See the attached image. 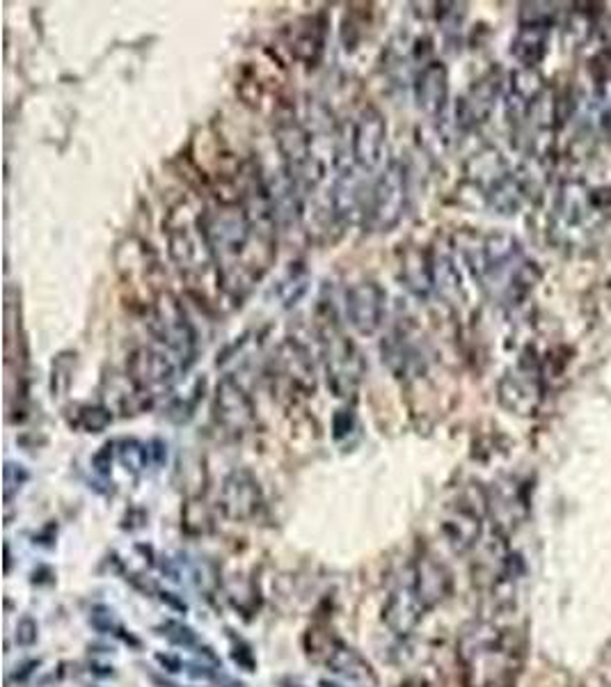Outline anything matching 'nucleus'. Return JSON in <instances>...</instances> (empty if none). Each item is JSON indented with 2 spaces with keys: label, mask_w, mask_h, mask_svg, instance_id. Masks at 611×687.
<instances>
[{
  "label": "nucleus",
  "mask_w": 611,
  "mask_h": 687,
  "mask_svg": "<svg viewBox=\"0 0 611 687\" xmlns=\"http://www.w3.org/2000/svg\"><path fill=\"white\" fill-rule=\"evenodd\" d=\"M474 278L499 303H518L534 287V264L508 234H486L463 248Z\"/></svg>",
  "instance_id": "nucleus-1"
},
{
  "label": "nucleus",
  "mask_w": 611,
  "mask_h": 687,
  "mask_svg": "<svg viewBox=\"0 0 611 687\" xmlns=\"http://www.w3.org/2000/svg\"><path fill=\"white\" fill-rule=\"evenodd\" d=\"M317 335L321 365L328 388L339 399H353L364 381L366 362L355 341L344 332L332 305L321 307L317 315Z\"/></svg>",
  "instance_id": "nucleus-2"
},
{
  "label": "nucleus",
  "mask_w": 611,
  "mask_h": 687,
  "mask_svg": "<svg viewBox=\"0 0 611 687\" xmlns=\"http://www.w3.org/2000/svg\"><path fill=\"white\" fill-rule=\"evenodd\" d=\"M407 197H411L407 165L398 158H392L366 191L362 214L364 225L373 232H392L405 216Z\"/></svg>",
  "instance_id": "nucleus-3"
},
{
  "label": "nucleus",
  "mask_w": 611,
  "mask_h": 687,
  "mask_svg": "<svg viewBox=\"0 0 611 687\" xmlns=\"http://www.w3.org/2000/svg\"><path fill=\"white\" fill-rule=\"evenodd\" d=\"M149 332L156 347L177 358L188 371L197 360V332L184 312L182 303L173 294H163L152 312Z\"/></svg>",
  "instance_id": "nucleus-4"
},
{
  "label": "nucleus",
  "mask_w": 611,
  "mask_h": 687,
  "mask_svg": "<svg viewBox=\"0 0 611 687\" xmlns=\"http://www.w3.org/2000/svg\"><path fill=\"white\" fill-rule=\"evenodd\" d=\"M351 158L362 175H371L383 165L387 145V120L376 106H366L353 120L349 135H342Z\"/></svg>",
  "instance_id": "nucleus-5"
},
{
  "label": "nucleus",
  "mask_w": 611,
  "mask_h": 687,
  "mask_svg": "<svg viewBox=\"0 0 611 687\" xmlns=\"http://www.w3.org/2000/svg\"><path fill=\"white\" fill-rule=\"evenodd\" d=\"M214 422L227 438H244L257 422V408L234 376H222L214 392Z\"/></svg>",
  "instance_id": "nucleus-6"
},
{
  "label": "nucleus",
  "mask_w": 611,
  "mask_h": 687,
  "mask_svg": "<svg viewBox=\"0 0 611 687\" xmlns=\"http://www.w3.org/2000/svg\"><path fill=\"white\" fill-rule=\"evenodd\" d=\"M426 609L428 607L422 601L420 589H417L413 564L405 566L403 573L398 575L396 584L392 587V592H390L387 603H385V609H383L385 624L394 635L403 637V635L415 630V626L420 624V618L424 616Z\"/></svg>",
  "instance_id": "nucleus-7"
},
{
  "label": "nucleus",
  "mask_w": 611,
  "mask_h": 687,
  "mask_svg": "<svg viewBox=\"0 0 611 687\" xmlns=\"http://www.w3.org/2000/svg\"><path fill=\"white\" fill-rule=\"evenodd\" d=\"M218 502L227 521L234 523L252 521L263 506V491L259 486V479L246 468L229 472L222 481Z\"/></svg>",
  "instance_id": "nucleus-8"
},
{
  "label": "nucleus",
  "mask_w": 611,
  "mask_h": 687,
  "mask_svg": "<svg viewBox=\"0 0 611 687\" xmlns=\"http://www.w3.org/2000/svg\"><path fill=\"white\" fill-rule=\"evenodd\" d=\"M385 289L373 283H355L346 291V319L360 335H376L385 321Z\"/></svg>",
  "instance_id": "nucleus-9"
},
{
  "label": "nucleus",
  "mask_w": 611,
  "mask_h": 687,
  "mask_svg": "<svg viewBox=\"0 0 611 687\" xmlns=\"http://www.w3.org/2000/svg\"><path fill=\"white\" fill-rule=\"evenodd\" d=\"M276 371L282 381L302 397L317 392V369L310 358V351L296 339H284L276 353Z\"/></svg>",
  "instance_id": "nucleus-10"
},
{
  "label": "nucleus",
  "mask_w": 611,
  "mask_h": 687,
  "mask_svg": "<svg viewBox=\"0 0 611 687\" xmlns=\"http://www.w3.org/2000/svg\"><path fill=\"white\" fill-rule=\"evenodd\" d=\"M415 101L424 115L439 117L449 103V74L447 66L437 60H428L415 76Z\"/></svg>",
  "instance_id": "nucleus-11"
},
{
  "label": "nucleus",
  "mask_w": 611,
  "mask_h": 687,
  "mask_svg": "<svg viewBox=\"0 0 611 687\" xmlns=\"http://www.w3.org/2000/svg\"><path fill=\"white\" fill-rule=\"evenodd\" d=\"M323 660L325 665L336 674L342 676L360 687H376L379 678L373 667L360 656L355 648H351L349 644H344L342 639H328V648L323 650Z\"/></svg>",
  "instance_id": "nucleus-12"
},
{
  "label": "nucleus",
  "mask_w": 611,
  "mask_h": 687,
  "mask_svg": "<svg viewBox=\"0 0 611 687\" xmlns=\"http://www.w3.org/2000/svg\"><path fill=\"white\" fill-rule=\"evenodd\" d=\"M383 362L396 378H413L424 371V353L407 330H394L383 341Z\"/></svg>",
  "instance_id": "nucleus-13"
},
{
  "label": "nucleus",
  "mask_w": 611,
  "mask_h": 687,
  "mask_svg": "<svg viewBox=\"0 0 611 687\" xmlns=\"http://www.w3.org/2000/svg\"><path fill=\"white\" fill-rule=\"evenodd\" d=\"M413 571H415V582H417L420 596L428 609L449 594L452 580H449V573L443 564H437L431 557H422V560L413 562Z\"/></svg>",
  "instance_id": "nucleus-14"
},
{
  "label": "nucleus",
  "mask_w": 611,
  "mask_h": 687,
  "mask_svg": "<svg viewBox=\"0 0 611 687\" xmlns=\"http://www.w3.org/2000/svg\"><path fill=\"white\" fill-rule=\"evenodd\" d=\"M401 280L405 289L417 298H428L433 287V255L420 250H405L401 259Z\"/></svg>",
  "instance_id": "nucleus-15"
},
{
  "label": "nucleus",
  "mask_w": 611,
  "mask_h": 687,
  "mask_svg": "<svg viewBox=\"0 0 611 687\" xmlns=\"http://www.w3.org/2000/svg\"><path fill=\"white\" fill-rule=\"evenodd\" d=\"M516 58H520L525 64H536L542 53H546V23H542L540 19H531V21H525L520 32H518V40H516Z\"/></svg>",
  "instance_id": "nucleus-16"
},
{
  "label": "nucleus",
  "mask_w": 611,
  "mask_h": 687,
  "mask_svg": "<svg viewBox=\"0 0 611 687\" xmlns=\"http://www.w3.org/2000/svg\"><path fill=\"white\" fill-rule=\"evenodd\" d=\"M291 51L298 60L317 62L323 53V28L317 25V21L308 19V28H298L296 38L291 40Z\"/></svg>",
  "instance_id": "nucleus-17"
},
{
  "label": "nucleus",
  "mask_w": 611,
  "mask_h": 687,
  "mask_svg": "<svg viewBox=\"0 0 611 687\" xmlns=\"http://www.w3.org/2000/svg\"><path fill=\"white\" fill-rule=\"evenodd\" d=\"M308 283H310L308 270H304L300 264H296V268L291 264L289 273L284 275V278L278 285V296H280L282 305L284 307L296 305L304 296V291H308Z\"/></svg>",
  "instance_id": "nucleus-18"
},
{
  "label": "nucleus",
  "mask_w": 611,
  "mask_h": 687,
  "mask_svg": "<svg viewBox=\"0 0 611 687\" xmlns=\"http://www.w3.org/2000/svg\"><path fill=\"white\" fill-rule=\"evenodd\" d=\"M117 447H120V450H117L120 463H122L128 472L141 474V472L147 468V463H149V459H152L149 444H145V442H141V440H135V438H128V440H122Z\"/></svg>",
  "instance_id": "nucleus-19"
},
{
  "label": "nucleus",
  "mask_w": 611,
  "mask_h": 687,
  "mask_svg": "<svg viewBox=\"0 0 611 687\" xmlns=\"http://www.w3.org/2000/svg\"><path fill=\"white\" fill-rule=\"evenodd\" d=\"M113 422V410L108 406H83L79 412V427L87 433L104 431Z\"/></svg>",
  "instance_id": "nucleus-20"
},
{
  "label": "nucleus",
  "mask_w": 611,
  "mask_h": 687,
  "mask_svg": "<svg viewBox=\"0 0 611 687\" xmlns=\"http://www.w3.org/2000/svg\"><path fill=\"white\" fill-rule=\"evenodd\" d=\"M355 429H358V418H355L353 408L336 410V416H334V420H332L334 440H344V438H349Z\"/></svg>",
  "instance_id": "nucleus-21"
},
{
  "label": "nucleus",
  "mask_w": 611,
  "mask_h": 687,
  "mask_svg": "<svg viewBox=\"0 0 611 687\" xmlns=\"http://www.w3.org/2000/svg\"><path fill=\"white\" fill-rule=\"evenodd\" d=\"M28 481V472L23 465L8 463L6 465V500H12L14 491H19Z\"/></svg>",
  "instance_id": "nucleus-22"
},
{
  "label": "nucleus",
  "mask_w": 611,
  "mask_h": 687,
  "mask_svg": "<svg viewBox=\"0 0 611 687\" xmlns=\"http://www.w3.org/2000/svg\"><path fill=\"white\" fill-rule=\"evenodd\" d=\"M163 630H165V635H167L169 639L177 642V644H184V646H193V644H197L195 633H193L190 628L182 626V624H167V626H163Z\"/></svg>",
  "instance_id": "nucleus-23"
},
{
  "label": "nucleus",
  "mask_w": 611,
  "mask_h": 687,
  "mask_svg": "<svg viewBox=\"0 0 611 687\" xmlns=\"http://www.w3.org/2000/svg\"><path fill=\"white\" fill-rule=\"evenodd\" d=\"M35 639H38V624L32 622L30 616H23L17 626V642L21 646H30V644H35Z\"/></svg>",
  "instance_id": "nucleus-24"
},
{
  "label": "nucleus",
  "mask_w": 611,
  "mask_h": 687,
  "mask_svg": "<svg viewBox=\"0 0 611 687\" xmlns=\"http://www.w3.org/2000/svg\"><path fill=\"white\" fill-rule=\"evenodd\" d=\"M149 452H152L154 463H156V465H160V463H163V459H165V444H163L160 440H154V442L149 444Z\"/></svg>",
  "instance_id": "nucleus-25"
},
{
  "label": "nucleus",
  "mask_w": 611,
  "mask_h": 687,
  "mask_svg": "<svg viewBox=\"0 0 611 687\" xmlns=\"http://www.w3.org/2000/svg\"><path fill=\"white\" fill-rule=\"evenodd\" d=\"M321 687H339V685H334V683H328V680H323V683H321Z\"/></svg>",
  "instance_id": "nucleus-26"
}]
</instances>
